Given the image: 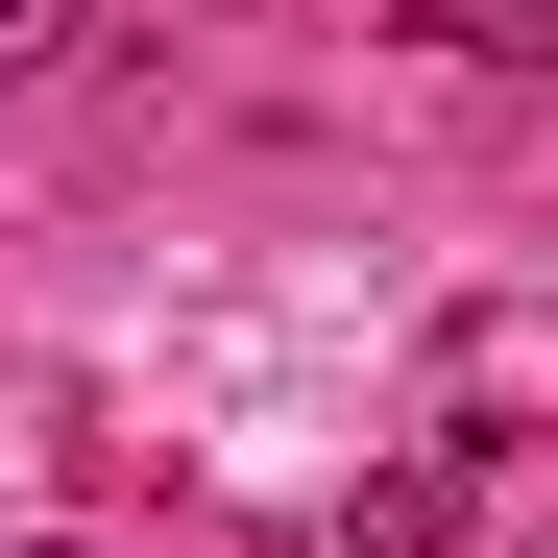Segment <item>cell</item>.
<instances>
[{
	"mask_svg": "<svg viewBox=\"0 0 558 558\" xmlns=\"http://www.w3.org/2000/svg\"><path fill=\"white\" fill-rule=\"evenodd\" d=\"M413 49H437V73H534V49H558V0H413Z\"/></svg>",
	"mask_w": 558,
	"mask_h": 558,
	"instance_id": "7a4b0ae2",
	"label": "cell"
},
{
	"mask_svg": "<svg viewBox=\"0 0 558 558\" xmlns=\"http://www.w3.org/2000/svg\"><path fill=\"white\" fill-rule=\"evenodd\" d=\"M486 461H510V413H461L437 461H389V486H364V558H461V510H486Z\"/></svg>",
	"mask_w": 558,
	"mask_h": 558,
	"instance_id": "6da1fadb",
	"label": "cell"
},
{
	"mask_svg": "<svg viewBox=\"0 0 558 558\" xmlns=\"http://www.w3.org/2000/svg\"><path fill=\"white\" fill-rule=\"evenodd\" d=\"M0 558H98V534H0Z\"/></svg>",
	"mask_w": 558,
	"mask_h": 558,
	"instance_id": "277c9868",
	"label": "cell"
},
{
	"mask_svg": "<svg viewBox=\"0 0 558 558\" xmlns=\"http://www.w3.org/2000/svg\"><path fill=\"white\" fill-rule=\"evenodd\" d=\"M73 73V0H0V98H49Z\"/></svg>",
	"mask_w": 558,
	"mask_h": 558,
	"instance_id": "3957f363",
	"label": "cell"
}]
</instances>
